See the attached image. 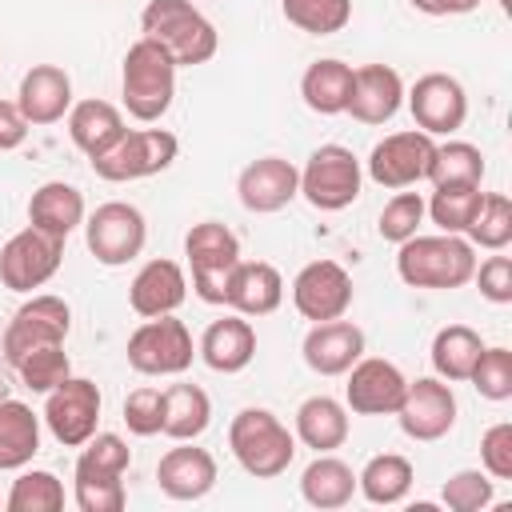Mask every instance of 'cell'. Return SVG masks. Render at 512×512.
Segmentation results:
<instances>
[{
    "instance_id": "1",
    "label": "cell",
    "mask_w": 512,
    "mask_h": 512,
    "mask_svg": "<svg viewBox=\"0 0 512 512\" xmlns=\"http://www.w3.org/2000/svg\"><path fill=\"white\" fill-rule=\"evenodd\" d=\"M132 464V448L116 432H92L80 444L72 472V500L80 512H120L128 504L124 472Z\"/></svg>"
},
{
    "instance_id": "2",
    "label": "cell",
    "mask_w": 512,
    "mask_h": 512,
    "mask_svg": "<svg viewBox=\"0 0 512 512\" xmlns=\"http://www.w3.org/2000/svg\"><path fill=\"white\" fill-rule=\"evenodd\" d=\"M396 276L408 288H432V292H452L464 288L476 272V248L464 236L436 232V236H408L396 244Z\"/></svg>"
},
{
    "instance_id": "3",
    "label": "cell",
    "mask_w": 512,
    "mask_h": 512,
    "mask_svg": "<svg viewBox=\"0 0 512 512\" xmlns=\"http://www.w3.org/2000/svg\"><path fill=\"white\" fill-rule=\"evenodd\" d=\"M140 32L160 44L176 68L208 64L220 48L216 24L188 0H148L140 12Z\"/></svg>"
},
{
    "instance_id": "4",
    "label": "cell",
    "mask_w": 512,
    "mask_h": 512,
    "mask_svg": "<svg viewBox=\"0 0 512 512\" xmlns=\"http://www.w3.org/2000/svg\"><path fill=\"white\" fill-rule=\"evenodd\" d=\"M228 448L236 464L256 480H276L296 460V436L268 408H240L228 424Z\"/></svg>"
},
{
    "instance_id": "5",
    "label": "cell",
    "mask_w": 512,
    "mask_h": 512,
    "mask_svg": "<svg viewBox=\"0 0 512 512\" xmlns=\"http://www.w3.org/2000/svg\"><path fill=\"white\" fill-rule=\"evenodd\" d=\"M120 96H124L128 116L140 120V124H152V120H160L172 108V96H176V64L148 36H140L124 52V64H120Z\"/></svg>"
},
{
    "instance_id": "6",
    "label": "cell",
    "mask_w": 512,
    "mask_h": 512,
    "mask_svg": "<svg viewBox=\"0 0 512 512\" xmlns=\"http://www.w3.org/2000/svg\"><path fill=\"white\" fill-rule=\"evenodd\" d=\"M180 152V140L168 128H124V136L92 156V172L108 184H128V180H148L164 172Z\"/></svg>"
},
{
    "instance_id": "7",
    "label": "cell",
    "mask_w": 512,
    "mask_h": 512,
    "mask_svg": "<svg viewBox=\"0 0 512 512\" xmlns=\"http://www.w3.org/2000/svg\"><path fill=\"white\" fill-rule=\"evenodd\" d=\"M184 256H188V272H192V292L204 304H224L228 276L240 264L236 232L220 220H200L184 236Z\"/></svg>"
},
{
    "instance_id": "8",
    "label": "cell",
    "mask_w": 512,
    "mask_h": 512,
    "mask_svg": "<svg viewBox=\"0 0 512 512\" xmlns=\"http://www.w3.org/2000/svg\"><path fill=\"white\" fill-rule=\"evenodd\" d=\"M128 368L140 376H184L196 360V344L184 320L176 312L168 316H148L132 336H128Z\"/></svg>"
},
{
    "instance_id": "9",
    "label": "cell",
    "mask_w": 512,
    "mask_h": 512,
    "mask_svg": "<svg viewBox=\"0 0 512 512\" xmlns=\"http://www.w3.org/2000/svg\"><path fill=\"white\" fill-rule=\"evenodd\" d=\"M360 184H364V168L356 152L344 144H320L300 168V196L316 212H344L348 204H356Z\"/></svg>"
},
{
    "instance_id": "10",
    "label": "cell",
    "mask_w": 512,
    "mask_h": 512,
    "mask_svg": "<svg viewBox=\"0 0 512 512\" xmlns=\"http://www.w3.org/2000/svg\"><path fill=\"white\" fill-rule=\"evenodd\" d=\"M72 332V308L64 296L52 292H32L8 320L4 336H0V352L8 364H16L20 356L48 348V344H64Z\"/></svg>"
},
{
    "instance_id": "11",
    "label": "cell",
    "mask_w": 512,
    "mask_h": 512,
    "mask_svg": "<svg viewBox=\"0 0 512 512\" xmlns=\"http://www.w3.org/2000/svg\"><path fill=\"white\" fill-rule=\"evenodd\" d=\"M144 240H148L144 212L128 200H108L84 220V244L104 268H124L128 260H136L144 252Z\"/></svg>"
},
{
    "instance_id": "12",
    "label": "cell",
    "mask_w": 512,
    "mask_h": 512,
    "mask_svg": "<svg viewBox=\"0 0 512 512\" xmlns=\"http://www.w3.org/2000/svg\"><path fill=\"white\" fill-rule=\"evenodd\" d=\"M64 264V240L40 228H20L0 248V284L8 292H36L44 288Z\"/></svg>"
},
{
    "instance_id": "13",
    "label": "cell",
    "mask_w": 512,
    "mask_h": 512,
    "mask_svg": "<svg viewBox=\"0 0 512 512\" xmlns=\"http://www.w3.org/2000/svg\"><path fill=\"white\" fill-rule=\"evenodd\" d=\"M100 408H104V396L96 388V380L88 376H68L64 384H56L52 392H44V424L52 432L56 444L64 448H80L96 424H100Z\"/></svg>"
},
{
    "instance_id": "14",
    "label": "cell",
    "mask_w": 512,
    "mask_h": 512,
    "mask_svg": "<svg viewBox=\"0 0 512 512\" xmlns=\"http://www.w3.org/2000/svg\"><path fill=\"white\" fill-rule=\"evenodd\" d=\"M432 148L436 140L420 128H408V132H392L384 136L380 144H372L364 168H368V180L380 184V188H416L420 180H428V164H432Z\"/></svg>"
},
{
    "instance_id": "15",
    "label": "cell",
    "mask_w": 512,
    "mask_h": 512,
    "mask_svg": "<svg viewBox=\"0 0 512 512\" xmlns=\"http://www.w3.org/2000/svg\"><path fill=\"white\" fill-rule=\"evenodd\" d=\"M396 420H400V432L408 440H420V444H432L440 436L452 432L456 424V396H452V384L440 380V376H416L404 384V400L396 408Z\"/></svg>"
},
{
    "instance_id": "16",
    "label": "cell",
    "mask_w": 512,
    "mask_h": 512,
    "mask_svg": "<svg viewBox=\"0 0 512 512\" xmlns=\"http://www.w3.org/2000/svg\"><path fill=\"white\" fill-rule=\"evenodd\" d=\"M404 100H408V112H412L416 128L428 132V136H452L468 120V92L448 72H424L404 92Z\"/></svg>"
},
{
    "instance_id": "17",
    "label": "cell",
    "mask_w": 512,
    "mask_h": 512,
    "mask_svg": "<svg viewBox=\"0 0 512 512\" xmlns=\"http://www.w3.org/2000/svg\"><path fill=\"white\" fill-rule=\"evenodd\" d=\"M352 296H356V288L340 260H312L292 280V304L312 324L344 316L352 308Z\"/></svg>"
},
{
    "instance_id": "18",
    "label": "cell",
    "mask_w": 512,
    "mask_h": 512,
    "mask_svg": "<svg viewBox=\"0 0 512 512\" xmlns=\"http://www.w3.org/2000/svg\"><path fill=\"white\" fill-rule=\"evenodd\" d=\"M344 384V408L356 416H396L404 400V372L384 356H360Z\"/></svg>"
},
{
    "instance_id": "19",
    "label": "cell",
    "mask_w": 512,
    "mask_h": 512,
    "mask_svg": "<svg viewBox=\"0 0 512 512\" xmlns=\"http://www.w3.org/2000/svg\"><path fill=\"white\" fill-rule=\"evenodd\" d=\"M236 196L256 216L280 212L300 196V168L292 160H284V156H260L240 172Z\"/></svg>"
},
{
    "instance_id": "20",
    "label": "cell",
    "mask_w": 512,
    "mask_h": 512,
    "mask_svg": "<svg viewBox=\"0 0 512 512\" xmlns=\"http://www.w3.org/2000/svg\"><path fill=\"white\" fill-rule=\"evenodd\" d=\"M304 364L316 376H344L360 356H364V328L336 316V320H320L308 328L304 344H300Z\"/></svg>"
},
{
    "instance_id": "21",
    "label": "cell",
    "mask_w": 512,
    "mask_h": 512,
    "mask_svg": "<svg viewBox=\"0 0 512 512\" xmlns=\"http://www.w3.org/2000/svg\"><path fill=\"white\" fill-rule=\"evenodd\" d=\"M156 484L168 500H204L216 488V456L192 440H176L156 464Z\"/></svg>"
},
{
    "instance_id": "22",
    "label": "cell",
    "mask_w": 512,
    "mask_h": 512,
    "mask_svg": "<svg viewBox=\"0 0 512 512\" xmlns=\"http://www.w3.org/2000/svg\"><path fill=\"white\" fill-rule=\"evenodd\" d=\"M16 108L24 112L28 128H48L68 116L72 108V76L60 64H32L20 76Z\"/></svg>"
},
{
    "instance_id": "23",
    "label": "cell",
    "mask_w": 512,
    "mask_h": 512,
    "mask_svg": "<svg viewBox=\"0 0 512 512\" xmlns=\"http://www.w3.org/2000/svg\"><path fill=\"white\" fill-rule=\"evenodd\" d=\"M404 104V80L392 64H360L352 68L348 116L360 124H388Z\"/></svg>"
},
{
    "instance_id": "24",
    "label": "cell",
    "mask_w": 512,
    "mask_h": 512,
    "mask_svg": "<svg viewBox=\"0 0 512 512\" xmlns=\"http://www.w3.org/2000/svg\"><path fill=\"white\" fill-rule=\"evenodd\" d=\"M196 356L212 372H220V376L244 372L252 364V356H256V328H252V320L240 316V312H228V316L212 320L204 328L200 344H196Z\"/></svg>"
},
{
    "instance_id": "25",
    "label": "cell",
    "mask_w": 512,
    "mask_h": 512,
    "mask_svg": "<svg viewBox=\"0 0 512 512\" xmlns=\"http://www.w3.org/2000/svg\"><path fill=\"white\" fill-rule=\"evenodd\" d=\"M188 300V276H184V268L176 264V260H164V256H156V260H148L136 276H132V284H128V304H132V312L136 316H168V312H176L180 304Z\"/></svg>"
},
{
    "instance_id": "26",
    "label": "cell",
    "mask_w": 512,
    "mask_h": 512,
    "mask_svg": "<svg viewBox=\"0 0 512 512\" xmlns=\"http://www.w3.org/2000/svg\"><path fill=\"white\" fill-rule=\"evenodd\" d=\"M284 300V276L276 272V264L268 260H240L228 276V292H224V304L248 320H260V316H272Z\"/></svg>"
},
{
    "instance_id": "27",
    "label": "cell",
    "mask_w": 512,
    "mask_h": 512,
    "mask_svg": "<svg viewBox=\"0 0 512 512\" xmlns=\"http://www.w3.org/2000/svg\"><path fill=\"white\" fill-rule=\"evenodd\" d=\"M28 224L68 240L84 224V192L64 180H48L28 196Z\"/></svg>"
},
{
    "instance_id": "28",
    "label": "cell",
    "mask_w": 512,
    "mask_h": 512,
    "mask_svg": "<svg viewBox=\"0 0 512 512\" xmlns=\"http://www.w3.org/2000/svg\"><path fill=\"white\" fill-rule=\"evenodd\" d=\"M68 136L72 144L92 160L100 156L104 148H112L120 136H124V112L108 100H76L68 108Z\"/></svg>"
},
{
    "instance_id": "29",
    "label": "cell",
    "mask_w": 512,
    "mask_h": 512,
    "mask_svg": "<svg viewBox=\"0 0 512 512\" xmlns=\"http://www.w3.org/2000/svg\"><path fill=\"white\" fill-rule=\"evenodd\" d=\"M292 436L312 452H336L348 440V408L332 396H308L296 408Z\"/></svg>"
},
{
    "instance_id": "30",
    "label": "cell",
    "mask_w": 512,
    "mask_h": 512,
    "mask_svg": "<svg viewBox=\"0 0 512 512\" xmlns=\"http://www.w3.org/2000/svg\"><path fill=\"white\" fill-rule=\"evenodd\" d=\"M40 452V416L24 400H0V472H20Z\"/></svg>"
},
{
    "instance_id": "31",
    "label": "cell",
    "mask_w": 512,
    "mask_h": 512,
    "mask_svg": "<svg viewBox=\"0 0 512 512\" xmlns=\"http://www.w3.org/2000/svg\"><path fill=\"white\" fill-rule=\"evenodd\" d=\"M300 96L312 112L320 116H340L348 108V96H352V64L336 60V56H324V60H312L300 76Z\"/></svg>"
},
{
    "instance_id": "32",
    "label": "cell",
    "mask_w": 512,
    "mask_h": 512,
    "mask_svg": "<svg viewBox=\"0 0 512 512\" xmlns=\"http://www.w3.org/2000/svg\"><path fill=\"white\" fill-rule=\"evenodd\" d=\"M412 480H416V468H412L408 456H400V452H380V456H372V460L356 472V492H360L368 504L392 508V504H400V500L408 496Z\"/></svg>"
},
{
    "instance_id": "33",
    "label": "cell",
    "mask_w": 512,
    "mask_h": 512,
    "mask_svg": "<svg viewBox=\"0 0 512 512\" xmlns=\"http://www.w3.org/2000/svg\"><path fill=\"white\" fill-rule=\"evenodd\" d=\"M300 496L312 508H344L356 496V472L332 452H316V460L300 476Z\"/></svg>"
},
{
    "instance_id": "34",
    "label": "cell",
    "mask_w": 512,
    "mask_h": 512,
    "mask_svg": "<svg viewBox=\"0 0 512 512\" xmlns=\"http://www.w3.org/2000/svg\"><path fill=\"white\" fill-rule=\"evenodd\" d=\"M480 352H484V340H480V332L468 328V324H444V328L432 336V348H428L432 372H436L440 380H448V384L468 380V372H472V364L480 360Z\"/></svg>"
},
{
    "instance_id": "35",
    "label": "cell",
    "mask_w": 512,
    "mask_h": 512,
    "mask_svg": "<svg viewBox=\"0 0 512 512\" xmlns=\"http://www.w3.org/2000/svg\"><path fill=\"white\" fill-rule=\"evenodd\" d=\"M212 424V400L200 384H168L164 388V436L196 440Z\"/></svg>"
},
{
    "instance_id": "36",
    "label": "cell",
    "mask_w": 512,
    "mask_h": 512,
    "mask_svg": "<svg viewBox=\"0 0 512 512\" xmlns=\"http://www.w3.org/2000/svg\"><path fill=\"white\" fill-rule=\"evenodd\" d=\"M484 172H488L484 152L468 140H444L432 148V164H428L432 188H468V184H480Z\"/></svg>"
},
{
    "instance_id": "37",
    "label": "cell",
    "mask_w": 512,
    "mask_h": 512,
    "mask_svg": "<svg viewBox=\"0 0 512 512\" xmlns=\"http://www.w3.org/2000/svg\"><path fill=\"white\" fill-rule=\"evenodd\" d=\"M8 512H60L64 508V484L48 468H20L4 496Z\"/></svg>"
},
{
    "instance_id": "38",
    "label": "cell",
    "mask_w": 512,
    "mask_h": 512,
    "mask_svg": "<svg viewBox=\"0 0 512 512\" xmlns=\"http://www.w3.org/2000/svg\"><path fill=\"white\" fill-rule=\"evenodd\" d=\"M480 200H484L480 184H468V188H432V196L424 200V216H432V224L440 232L464 236L468 224L480 212Z\"/></svg>"
},
{
    "instance_id": "39",
    "label": "cell",
    "mask_w": 512,
    "mask_h": 512,
    "mask_svg": "<svg viewBox=\"0 0 512 512\" xmlns=\"http://www.w3.org/2000/svg\"><path fill=\"white\" fill-rule=\"evenodd\" d=\"M464 240L472 248H488V252H504L512 244V200L504 192H484L476 220L468 224Z\"/></svg>"
},
{
    "instance_id": "40",
    "label": "cell",
    "mask_w": 512,
    "mask_h": 512,
    "mask_svg": "<svg viewBox=\"0 0 512 512\" xmlns=\"http://www.w3.org/2000/svg\"><path fill=\"white\" fill-rule=\"evenodd\" d=\"M280 12L292 28L308 36H332L348 28L352 20V0H280Z\"/></svg>"
},
{
    "instance_id": "41",
    "label": "cell",
    "mask_w": 512,
    "mask_h": 512,
    "mask_svg": "<svg viewBox=\"0 0 512 512\" xmlns=\"http://www.w3.org/2000/svg\"><path fill=\"white\" fill-rule=\"evenodd\" d=\"M16 376H20V384L28 388V392H52L56 384H64L68 376H72V360H68V352H64V344H48V348H36V352H28V356H20L16 364Z\"/></svg>"
},
{
    "instance_id": "42",
    "label": "cell",
    "mask_w": 512,
    "mask_h": 512,
    "mask_svg": "<svg viewBox=\"0 0 512 512\" xmlns=\"http://www.w3.org/2000/svg\"><path fill=\"white\" fill-rule=\"evenodd\" d=\"M420 224H424V196L400 188V192L380 208L376 232H380V240H388V244H404L408 236L420 232Z\"/></svg>"
},
{
    "instance_id": "43",
    "label": "cell",
    "mask_w": 512,
    "mask_h": 512,
    "mask_svg": "<svg viewBox=\"0 0 512 512\" xmlns=\"http://www.w3.org/2000/svg\"><path fill=\"white\" fill-rule=\"evenodd\" d=\"M468 384H472L484 400L504 404V400L512 396V352H508V348H488V344H484L480 360H476L472 372H468Z\"/></svg>"
},
{
    "instance_id": "44",
    "label": "cell",
    "mask_w": 512,
    "mask_h": 512,
    "mask_svg": "<svg viewBox=\"0 0 512 512\" xmlns=\"http://www.w3.org/2000/svg\"><path fill=\"white\" fill-rule=\"evenodd\" d=\"M492 484L496 480L484 468H460L444 480L440 500H444L448 512H480V508L492 504Z\"/></svg>"
},
{
    "instance_id": "45",
    "label": "cell",
    "mask_w": 512,
    "mask_h": 512,
    "mask_svg": "<svg viewBox=\"0 0 512 512\" xmlns=\"http://www.w3.org/2000/svg\"><path fill=\"white\" fill-rule=\"evenodd\" d=\"M124 424L132 436H160L164 428V392L144 384L124 396Z\"/></svg>"
},
{
    "instance_id": "46",
    "label": "cell",
    "mask_w": 512,
    "mask_h": 512,
    "mask_svg": "<svg viewBox=\"0 0 512 512\" xmlns=\"http://www.w3.org/2000/svg\"><path fill=\"white\" fill-rule=\"evenodd\" d=\"M480 468L492 480H512V424L500 420L480 436Z\"/></svg>"
},
{
    "instance_id": "47",
    "label": "cell",
    "mask_w": 512,
    "mask_h": 512,
    "mask_svg": "<svg viewBox=\"0 0 512 512\" xmlns=\"http://www.w3.org/2000/svg\"><path fill=\"white\" fill-rule=\"evenodd\" d=\"M472 280H476V288H480V296L488 304H512V260L508 256L496 252V256L480 260Z\"/></svg>"
},
{
    "instance_id": "48",
    "label": "cell",
    "mask_w": 512,
    "mask_h": 512,
    "mask_svg": "<svg viewBox=\"0 0 512 512\" xmlns=\"http://www.w3.org/2000/svg\"><path fill=\"white\" fill-rule=\"evenodd\" d=\"M24 136H28V120H24V112L16 108V100H0V152L20 148Z\"/></svg>"
},
{
    "instance_id": "49",
    "label": "cell",
    "mask_w": 512,
    "mask_h": 512,
    "mask_svg": "<svg viewBox=\"0 0 512 512\" xmlns=\"http://www.w3.org/2000/svg\"><path fill=\"white\" fill-rule=\"evenodd\" d=\"M408 4L424 16H464L480 8V0H408Z\"/></svg>"
}]
</instances>
